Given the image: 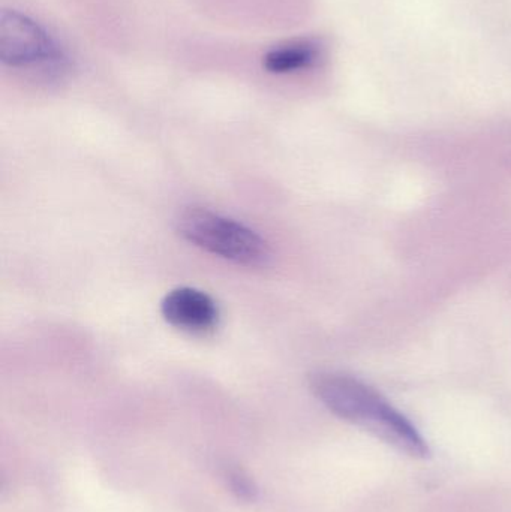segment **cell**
<instances>
[{"mask_svg":"<svg viewBox=\"0 0 511 512\" xmlns=\"http://www.w3.org/2000/svg\"><path fill=\"white\" fill-rule=\"evenodd\" d=\"M311 388L330 412L414 459L431 454L413 423L371 385L338 372L315 373Z\"/></svg>","mask_w":511,"mask_h":512,"instance_id":"6da1fadb","label":"cell"},{"mask_svg":"<svg viewBox=\"0 0 511 512\" xmlns=\"http://www.w3.org/2000/svg\"><path fill=\"white\" fill-rule=\"evenodd\" d=\"M183 239L203 251L245 267H266L272 258L266 240L251 228L206 207H186L176 218Z\"/></svg>","mask_w":511,"mask_h":512,"instance_id":"7a4b0ae2","label":"cell"},{"mask_svg":"<svg viewBox=\"0 0 511 512\" xmlns=\"http://www.w3.org/2000/svg\"><path fill=\"white\" fill-rule=\"evenodd\" d=\"M56 42L35 21L17 11L0 15V59L5 65L27 66L59 62Z\"/></svg>","mask_w":511,"mask_h":512,"instance_id":"3957f363","label":"cell"},{"mask_svg":"<svg viewBox=\"0 0 511 512\" xmlns=\"http://www.w3.org/2000/svg\"><path fill=\"white\" fill-rule=\"evenodd\" d=\"M161 313L168 324L186 333L207 334L218 327L219 310L213 298L188 286L168 292Z\"/></svg>","mask_w":511,"mask_h":512,"instance_id":"277c9868","label":"cell"},{"mask_svg":"<svg viewBox=\"0 0 511 512\" xmlns=\"http://www.w3.org/2000/svg\"><path fill=\"white\" fill-rule=\"evenodd\" d=\"M320 57V48L314 42L300 41L273 48L264 57V68L272 74H288L314 65Z\"/></svg>","mask_w":511,"mask_h":512,"instance_id":"5b68a950","label":"cell"},{"mask_svg":"<svg viewBox=\"0 0 511 512\" xmlns=\"http://www.w3.org/2000/svg\"><path fill=\"white\" fill-rule=\"evenodd\" d=\"M227 477L231 492H233L237 498L246 502H252L257 499V487H255L254 481H252L251 477H248L245 472L237 471L236 469V471L228 472Z\"/></svg>","mask_w":511,"mask_h":512,"instance_id":"8992f818","label":"cell"}]
</instances>
